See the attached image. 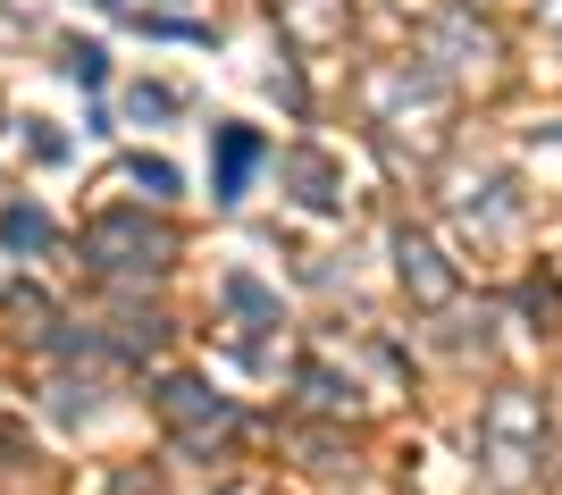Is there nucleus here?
<instances>
[{"instance_id": "nucleus-1", "label": "nucleus", "mask_w": 562, "mask_h": 495, "mask_svg": "<svg viewBox=\"0 0 562 495\" xmlns=\"http://www.w3.org/2000/svg\"><path fill=\"white\" fill-rule=\"evenodd\" d=\"M244 177H252V135H244V126H227V151H218V193H235Z\"/></svg>"}]
</instances>
